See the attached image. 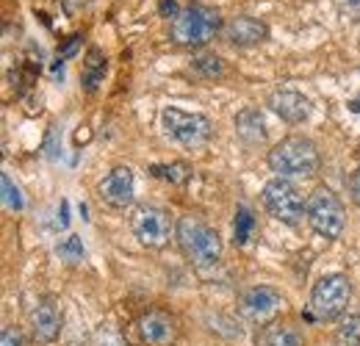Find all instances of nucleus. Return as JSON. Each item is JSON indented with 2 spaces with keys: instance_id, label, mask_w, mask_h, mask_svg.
Segmentation results:
<instances>
[{
  "instance_id": "nucleus-1",
  "label": "nucleus",
  "mask_w": 360,
  "mask_h": 346,
  "mask_svg": "<svg viewBox=\"0 0 360 346\" xmlns=\"http://www.w3.org/2000/svg\"><path fill=\"white\" fill-rule=\"evenodd\" d=\"M175 238H178L186 260L200 274H208V271H214L219 266L222 238H219V233L208 222H202L200 217H191V214L180 217L178 224H175Z\"/></svg>"
},
{
  "instance_id": "nucleus-2",
  "label": "nucleus",
  "mask_w": 360,
  "mask_h": 346,
  "mask_svg": "<svg viewBox=\"0 0 360 346\" xmlns=\"http://www.w3.org/2000/svg\"><path fill=\"white\" fill-rule=\"evenodd\" d=\"M219 31H225L219 8L208 6V3H188L172 20L169 39L180 44V47H191L194 50V47H205Z\"/></svg>"
},
{
  "instance_id": "nucleus-3",
  "label": "nucleus",
  "mask_w": 360,
  "mask_h": 346,
  "mask_svg": "<svg viewBox=\"0 0 360 346\" xmlns=\"http://www.w3.org/2000/svg\"><path fill=\"white\" fill-rule=\"evenodd\" d=\"M269 169L285 180L314 177L321 169L319 147L305 136H285L283 141L274 144V150H269Z\"/></svg>"
},
{
  "instance_id": "nucleus-4",
  "label": "nucleus",
  "mask_w": 360,
  "mask_h": 346,
  "mask_svg": "<svg viewBox=\"0 0 360 346\" xmlns=\"http://www.w3.org/2000/svg\"><path fill=\"white\" fill-rule=\"evenodd\" d=\"M352 300V283L347 274L341 271H333V274H324L311 291V305H308V319L316 321H333V319H341L349 307Z\"/></svg>"
},
{
  "instance_id": "nucleus-5",
  "label": "nucleus",
  "mask_w": 360,
  "mask_h": 346,
  "mask_svg": "<svg viewBox=\"0 0 360 346\" xmlns=\"http://www.w3.org/2000/svg\"><path fill=\"white\" fill-rule=\"evenodd\" d=\"M161 128L167 133V139H172L175 144L186 150H200L211 141V120L205 114H188L183 108H164L161 111Z\"/></svg>"
},
{
  "instance_id": "nucleus-6",
  "label": "nucleus",
  "mask_w": 360,
  "mask_h": 346,
  "mask_svg": "<svg viewBox=\"0 0 360 346\" xmlns=\"http://www.w3.org/2000/svg\"><path fill=\"white\" fill-rule=\"evenodd\" d=\"M261 200H264V208L269 211V217H274L283 224H291V227L300 224L305 211H308L305 197L285 177H271L269 183L264 186V191H261Z\"/></svg>"
},
{
  "instance_id": "nucleus-7",
  "label": "nucleus",
  "mask_w": 360,
  "mask_h": 346,
  "mask_svg": "<svg viewBox=\"0 0 360 346\" xmlns=\"http://www.w3.org/2000/svg\"><path fill=\"white\" fill-rule=\"evenodd\" d=\"M305 217H308V224L314 227L321 238H327V241L338 238L341 230H344V222H347L344 219V205H341L338 194L333 188H327V186H319V188L311 191Z\"/></svg>"
},
{
  "instance_id": "nucleus-8",
  "label": "nucleus",
  "mask_w": 360,
  "mask_h": 346,
  "mask_svg": "<svg viewBox=\"0 0 360 346\" xmlns=\"http://www.w3.org/2000/svg\"><path fill=\"white\" fill-rule=\"evenodd\" d=\"M131 230L147 250H161L172 238V217L158 205H139L131 217Z\"/></svg>"
},
{
  "instance_id": "nucleus-9",
  "label": "nucleus",
  "mask_w": 360,
  "mask_h": 346,
  "mask_svg": "<svg viewBox=\"0 0 360 346\" xmlns=\"http://www.w3.org/2000/svg\"><path fill=\"white\" fill-rule=\"evenodd\" d=\"M283 305H285V300H283V294L277 288H271V286H252V288H247L238 297V313H241L244 321L264 327V324H271L277 319Z\"/></svg>"
},
{
  "instance_id": "nucleus-10",
  "label": "nucleus",
  "mask_w": 360,
  "mask_h": 346,
  "mask_svg": "<svg viewBox=\"0 0 360 346\" xmlns=\"http://www.w3.org/2000/svg\"><path fill=\"white\" fill-rule=\"evenodd\" d=\"M136 191V177L131 167H114L111 172H105V177L97 183V194L105 205L111 208H128L134 203Z\"/></svg>"
},
{
  "instance_id": "nucleus-11",
  "label": "nucleus",
  "mask_w": 360,
  "mask_h": 346,
  "mask_svg": "<svg viewBox=\"0 0 360 346\" xmlns=\"http://www.w3.org/2000/svg\"><path fill=\"white\" fill-rule=\"evenodd\" d=\"M139 327V338L147 346H169L178 338V324L175 319L167 313V310H158V307H150L139 316L136 321Z\"/></svg>"
},
{
  "instance_id": "nucleus-12",
  "label": "nucleus",
  "mask_w": 360,
  "mask_h": 346,
  "mask_svg": "<svg viewBox=\"0 0 360 346\" xmlns=\"http://www.w3.org/2000/svg\"><path fill=\"white\" fill-rule=\"evenodd\" d=\"M28 333L34 344H53L61 333V313L50 297H42L28 313Z\"/></svg>"
},
{
  "instance_id": "nucleus-13",
  "label": "nucleus",
  "mask_w": 360,
  "mask_h": 346,
  "mask_svg": "<svg viewBox=\"0 0 360 346\" xmlns=\"http://www.w3.org/2000/svg\"><path fill=\"white\" fill-rule=\"evenodd\" d=\"M266 105H269L283 122H288V125H300V122H305L311 117V100L305 94L294 91V89H277V91H271Z\"/></svg>"
},
{
  "instance_id": "nucleus-14",
  "label": "nucleus",
  "mask_w": 360,
  "mask_h": 346,
  "mask_svg": "<svg viewBox=\"0 0 360 346\" xmlns=\"http://www.w3.org/2000/svg\"><path fill=\"white\" fill-rule=\"evenodd\" d=\"M266 37H269V25L250 14H238L225 25V39L233 47H255Z\"/></svg>"
},
{
  "instance_id": "nucleus-15",
  "label": "nucleus",
  "mask_w": 360,
  "mask_h": 346,
  "mask_svg": "<svg viewBox=\"0 0 360 346\" xmlns=\"http://www.w3.org/2000/svg\"><path fill=\"white\" fill-rule=\"evenodd\" d=\"M255 346H305V335L288 321H271L258 330Z\"/></svg>"
},
{
  "instance_id": "nucleus-16",
  "label": "nucleus",
  "mask_w": 360,
  "mask_h": 346,
  "mask_svg": "<svg viewBox=\"0 0 360 346\" xmlns=\"http://www.w3.org/2000/svg\"><path fill=\"white\" fill-rule=\"evenodd\" d=\"M236 133L244 144L255 147V144H264L266 141V122H264V114L258 108H244L238 111L236 117Z\"/></svg>"
},
{
  "instance_id": "nucleus-17",
  "label": "nucleus",
  "mask_w": 360,
  "mask_h": 346,
  "mask_svg": "<svg viewBox=\"0 0 360 346\" xmlns=\"http://www.w3.org/2000/svg\"><path fill=\"white\" fill-rule=\"evenodd\" d=\"M105 70H108L105 53L100 47H89V53L84 58V70H81V84H84V89L86 91H97V86L105 78Z\"/></svg>"
},
{
  "instance_id": "nucleus-18",
  "label": "nucleus",
  "mask_w": 360,
  "mask_h": 346,
  "mask_svg": "<svg viewBox=\"0 0 360 346\" xmlns=\"http://www.w3.org/2000/svg\"><path fill=\"white\" fill-rule=\"evenodd\" d=\"M252 233H255V217H252V211L247 205H238L236 208V219H233V241L238 247H244L252 238Z\"/></svg>"
},
{
  "instance_id": "nucleus-19",
  "label": "nucleus",
  "mask_w": 360,
  "mask_h": 346,
  "mask_svg": "<svg viewBox=\"0 0 360 346\" xmlns=\"http://www.w3.org/2000/svg\"><path fill=\"white\" fill-rule=\"evenodd\" d=\"M191 70H194V75H200V78H219V75H225V61L217 56V53H200V56H194V61H191Z\"/></svg>"
},
{
  "instance_id": "nucleus-20",
  "label": "nucleus",
  "mask_w": 360,
  "mask_h": 346,
  "mask_svg": "<svg viewBox=\"0 0 360 346\" xmlns=\"http://www.w3.org/2000/svg\"><path fill=\"white\" fill-rule=\"evenodd\" d=\"M335 346H360V316L349 313L335 327Z\"/></svg>"
},
{
  "instance_id": "nucleus-21",
  "label": "nucleus",
  "mask_w": 360,
  "mask_h": 346,
  "mask_svg": "<svg viewBox=\"0 0 360 346\" xmlns=\"http://www.w3.org/2000/svg\"><path fill=\"white\" fill-rule=\"evenodd\" d=\"M147 172L153 174V177H161V180H169V183H186L188 177H191V169L186 167V164H155V167H150Z\"/></svg>"
},
{
  "instance_id": "nucleus-22",
  "label": "nucleus",
  "mask_w": 360,
  "mask_h": 346,
  "mask_svg": "<svg viewBox=\"0 0 360 346\" xmlns=\"http://www.w3.org/2000/svg\"><path fill=\"white\" fill-rule=\"evenodd\" d=\"M56 255L61 260H67V263H78V260L84 258V241L78 236H67V238L58 241Z\"/></svg>"
},
{
  "instance_id": "nucleus-23",
  "label": "nucleus",
  "mask_w": 360,
  "mask_h": 346,
  "mask_svg": "<svg viewBox=\"0 0 360 346\" xmlns=\"http://www.w3.org/2000/svg\"><path fill=\"white\" fill-rule=\"evenodd\" d=\"M0 186H3V203H6V208H11V211H22V208H25V197H22L20 186H14L11 177H8L6 172L0 174Z\"/></svg>"
},
{
  "instance_id": "nucleus-24",
  "label": "nucleus",
  "mask_w": 360,
  "mask_h": 346,
  "mask_svg": "<svg viewBox=\"0 0 360 346\" xmlns=\"http://www.w3.org/2000/svg\"><path fill=\"white\" fill-rule=\"evenodd\" d=\"M91 346H125V341H122V335H120L111 324H100V327L94 330Z\"/></svg>"
},
{
  "instance_id": "nucleus-25",
  "label": "nucleus",
  "mask_w": 360,
  "mask_h": 346,
  "mask_svg": "<svg viewBox=\"0 0 360 346\" xmlns=\"http://www.w3.org/2000/svg\"><path fill=\"white\" fill-rule=\"evenodd\" d=\"M78 47H81V34H72V37H67V42L58 44V61H67V58H72V56L78 53Z\"/></svg>"
},
{
  "instance_id": "nucleus-26",
  "label": "nucleus",
  "mask_w": 360,
  "mask_h": 346,
  "mask_svg": "<svg viewBox=\"0 0 360 346\" xmlns=\"http://www.w3.org/2000/svg\"><path fill=\"white\" fill-rule=\"evenodd\" d=\"M0 346H25L22 341V333L17 330V327H3V335H0Z\"/></svg>"
},
{
  "instance_id": "nucleus-27",
  "label": "nucleus",
  "mask_w": 360,
  "mask_h": 346,
  "mask_svg": "<svg viewBox=\"0 0 360 346\" xmlns=\"http://www.w3.org/2000/svg\"><path fill=\"white\" fill-rule=\"evenodd\" d=\"M180 11H183V8H180L178 0H158V14H161V17H167V20H175Z\"/></svg>"
},
{
  "instance_id": "nucleus-28",
  "label": "nucleus",
  "mask_w": 360,
  "mask_h": 346,
  "mask_svg": "<svg viewBox=\"0 0 360 346\" xmlns=\"http://www.w3.org/2000/svg\"><path fill=\"white\" fill-rule=\"evenodd\" d=\"M56 133H58V130H56V125H53V128L47 130V136H45V155H47V158H56V155H58V144H56Z\"/></svg>"
},
{
  "instance_id": "nucleus-29",
  "label": "nucleus",
  "mask_w": 360,
  "mask_h": 346,
  "mask_svg": "<svg viewBox=\"0 0 360 346\" xmlns=\"http://www.w3.org/2000/svg\"><path fill=\"white\" fill-rule=\"evenodd\" d=\"M347 186H349V194H352V200H355V205L360 208V167L355 172L349 174V180H347Z\"/></svg>"
},
{
  "instance_id": "nucleus-30",
  "label": "nucleus",
  "mask_w": 360,
  "mask_h": 346,
  "mask_svg": "<svg viewBox=\"0 0 360 346\" xmlns=\"http://www.w3.org/2000/svg\"><path fill=\"white\" fill-rule=\"evenodd\" d=\"M341 6L349 11H360V0H341Z\"/></svg>"
},
{
  "instance_id": "nucleus-31",
  "label": "nucleus",
  "mask_w": 360,
  "mask_h": 346,
  "mask_svg": "<svg viewBox=\"0 0 360 346\" xmlns=\"http://www.w3.org/2000/svg\"><path fill=\"white\" fill-rule=\"evenodd\" d=\"M349 111H352V114H360V94L349 100Z\"/></svg>"
}]
</instances>
